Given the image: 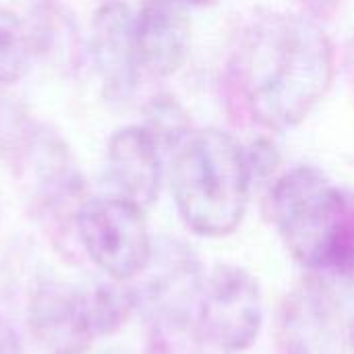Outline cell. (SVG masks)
<instances>
[{
  "label": "cell",
  "mask_w": 354,
  "mask_h": 354,
  "mask_svg": "<svg viewBox=\"0 0 354 354\" xmlns=\"http://www.w3.org/2000/svg\"><path fill=\"white\" fill-rule=\"evenodd\" d=\"M77 243L87 259L116 282L135 280L153 247L143 207L120 195L83 203L77 218Z\"/></svg>",
  "instance_id": "obj_4"
},
{
  "label": "cell",
  "mask_w": 354,
  "mask_h": 354,
  "mask_svg": "<svg viewBox=\"0 0 354 354\" xmlns=\"http://www.w3.org/2000/svg\"><path fill=\"white\" fill-rule=\"evenodd\" d=\"M336 73L334 46L307 15L255 19L226 64V91L236 110L268 131L303 122L326 97Z\"/></svg>",
  "instance_id": "obj_1"
},
{
  "label": "cell",
  "mask_w": 354,
  "mask_h": 354,
  "mask_svg": "<svg viewBox=\"0 0 354 354\" xmlns=\"http://www.w3.org/2000/svg\"><path fill=\"white\" fill-rule=\"evenodd\" d=\"M272 220L288 253L313 274H354V193L313 166L284 172L272 187Z\"/></svg>",
  "instance_id": "obj_2"
},
{
  "label": "cell",
  "mask_w": 354,
  "mask_h": 354,
  "mask_svg": "<svg viewBox=\"0 0 354 354\" xmlns=\"http://www.w3.org/2000/svg\"><path fill=\"white\" fill-rule=\"evenodd\" d=\"M178 2H183L185 6H209L218 0H178Z\"/></svg>",
  "instance_id": "obj_20"
},
{
  "label": "cell",
  "mask_w": 354,
  "mask_h": 354,
  "mask_svg": "<svg viewBox=\"0 0 354 354\" xmlns=\"http://www.w3.org/2000/svg\"><path fill=\"white\" fill-rule=\"evenodd\" d=\"M89 295V311L97 338L112 336L131 319L137 311L135 290L129 282H104L97 284Z\"/></svg>",
  "instance_id": "obj_13"
},
{
  "label": "cell",
  "mask_w": 354,
  "mask_h": 354,
  "mask_svg": "<svg viewBox=\"0 0 354 354\" xmlns=\"http://www.w3.org/2000/svg\"><path fill=\"white\" fill-rule=\"evenodd\" d=\"M195 319L207 344L224 353H245L263 328V297L257 278L232 263L205 274Z\"/></svg>",
  "instance_id": "obj_5"
},
{
  "label": "cell",
  "mask_w": 354,
  "mask_h": 354,
  "mask_svg": "<svg viewBox=\"0 0 354 354\" xmlns=\"http://www.w3.org/2000/svg\"><path fill=\"white\" fill-rule=\"evenodd\" d=\"M245 158H247L251 183L272 176L280 164V156H278L276 147L266 139H259L249 149H245Z\"/></svg>",
  "instance_id": "obj_17"
},
{
  "label": "cell",
  "mask_w": 354,
  "mask_h": 354,
  "mask_svg": "<svg viewBox=\"0 0 354 354\" xmlns=\"http://www.w3.org/2000/svg\"><path fill=\"white\" fill-rule=\"evenodd\" d=\"M353 344H354V330H353Z\"/></svg>",
  "instance_id": "obj_21"
},
{
  "label": "cell",
  "mask_w": 354,
  "mask_h": 354,
  "mask_svg": "<svg viewBox=\"0 0 354 354\" xmlns=\"http://www.w3.org/2000/svg\"><path fill=\"white\" fill-rule=\"evenodd\" d=\"M106 170L120 197L143 209L156 203L162 187V149L145 127H127L112 135Z\"/></svg>",
  "instance_id": "obj_11"
},
{
  "label": "cell",
  "mask_w": 354,
  "mask_h": 354,
  "mask_svg": "<svg viewBox=\"0 0 354 354\" xmlns=\"http://www.w3.org/2000/svg\"><path fill=\"white\" fill-rule=\"evenodd\" d=\"M27 29L31 33V44L35 41L44 54L58 58L62 66H73V60L79 56V31L73 17L64 15L62 6L56 2H46L37 10L35 25Z\"/></svg>",
  "instance_id": "obj_12"
},
{
  "label": "cell",
  "mask_w": 354,
  "mask_h": 354,
  "mask_svg": "<svg viewBox=\"0 0 354 354\" xmlns=\"http://www.w3.org/2000/svg\"><path fill=\"white\" fill-rule=\"evenodd\" d=\"M143 127L160 145V149H178L191 137V120L187 112L180 108L178 102H174V97L168 95L153 97V102L145 110Z\"/></svg>",
  "instance_id": "obj_16"
},
{
  "label": "cell",
  "mask_w": 354,
  "mask_h": 354,
  "mask_svg": "<svg viewBox=\"0 0 354 354\" xmlns=\"http://www.w3.org/2000/svg\"><path fill=\"white\" fill-rule=\"evenodd\" d=\"M278 338L284 354H340L342 311L322 280L307 278L286 295L278 317Z\"/></svg>",
  "instance_id": "obj_8"
},
{
  "label": "cell",
  "mask_w": 354,
  "mask_h": 354,
  "mask_svg": "<svg viewBox=\"0 0 354 354\" xmlns=\"http://www.w3.org/2000/svg\"><path fill=\"white\" fill-rule=\"evenodd\" d=\"M251 185L245 149L220 129L193 133L176 149L172 197L187 228L199 236L232 234L245 218Z\"/></svg>",
  "instance_id": "obj_3"
},
{
  "label": "cell",
  "mask_w": 354,
  "mask_h": 354,
  "mask_svg": "<svg viewBox=\"0 0 354 354\" xmlns=\"http://www.w3.org/2000/svg\"><path fill=\"white\" fill-rule=\"evenodd\" d=\"M27 324L41 354H87L97 340L89 295L60 280H41L33 288Z\"/></svg>",
  "instance_id": "obj_7"
},
{
  "label": "cell",
  "mask_w": 354,
  "mask_h": 354,
  "mask_svg": "<svg viewBox=\"0 0 354 354\" xmlns=\"http://www.w3.org/2000/svg\"><path fill=\"white\" fill-rule=\"evenodd\" d=\"M31 48L27 25L0 4V83H15L27 73Z\"/></svg>",
  "instance_id": "obj_15"
},
{
  "label": "cell",
  "mask_w": 354,
  "mask_h": 354,
  "mask_svg": "<svg viewBox=\"0 0 354 354\" xmlns=\"http://www.w3.org/2000/svg\"><path fill=\"white\" fill-rule=\"evenodd\" d=\"M205 274L197 253L178 239H153L143 272L131 280L137 311L151 319L195 317Z\"/></svg>",
  "instance_id": "obj_6"
},
{
  "label": "cell",
  "mask_w": 354,
  "mask_h": 354,
  "mask_svg": "<svg viewBox=\"0 0 354 354\" xmlns=\"http://www.w3.org/2000/svg\"><path fill=\"white\" fill-rule=\"evenodd\" d=\"M135 41L139 62L149 75H174L191 48L187 6L178 0H141L135 17Z\"/></svg>",
  "instance_id": "obj_10"
},
{
  "label": "cell",
  "mask_w": 354,
  "mask_h": 354,
  "mask_svg": "<svg viewBox=\"0 0 354 354\" xmlns=\"http://www.w3.org/2000/svg\"><path fill=\"white\" fill-rule=\"evenodd\" d=\"M89 56L110 102H127L139 81V54L135 41V17L127 2L110 0L93 17L89 31Z\"/></svg>",
  "instance_id": "obj_9"
},
{
  "label": "cell",
  "mask_w": 354,
  "mask_h": 354,
  "mask_svg": "<svg viewBox=\"0 0 354 354\" xmlns=\"http://www.w3.org/2000/svg\"><path fill=\"white\" fill-rule=\"evenodd\" d=\"M0 354H25L19 332L2 313H0Z\"/></svg>",
  "instance_id": "obj_18"
},
{
  "label": "cell",
  "mask_w": 354,
  "mask_h": 354,
  "mask_svg": "<svg viewBox=\"0 0 354 354\" xmlns=\"http://www.w3.org/2000/svg\"><path fill=\"white\" fill-rule=\"evenodd\" d=\"M297 2L307 17L319 21V19H330L338 10L342 0H297Z\"/></svg>",
  "instance_id": "obj_19"
},
{
  "label": "cell",
  "mask_w": 354,
  "mask_h": 354,
  "mask_svg": "<svg viewBox=\"0 0 354 354\" xmlns=\"http://www.w3.org/2000/svg\"><path fill=\"white\" fill-rule=\"evenodd\" d=\"M205 344L195 317L151 319L145 354H205Z\"/></svg>",
  "instance_id": "obj_14"
}]
</instances>
